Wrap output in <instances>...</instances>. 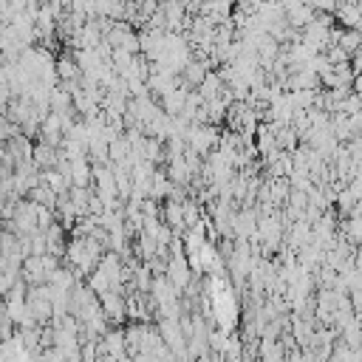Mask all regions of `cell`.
Wrapping results in <instances>:
<instances>
[{
  "mask_svg": "<svg viewBox=\"0 0 362 362\" xmlns=\"http://www.w3.org/2000/svg\"><path fill=\"white\" fill-rule=\"evenodd\" d=\"M167 277H170V283H173L178 291L187 288V283H189V266H187V260H184L181 252H173V257H170V263H167Z\"/></svg>",
  "mask_w": 362,
  "mask_h": 362,
  "instance_id": "obj_1",
  "label": "cell"
},
{
  "mask_svg": "<svg viewBox=\"0 0 362 362\" xmlns=\"http://www.w3.org/2000/svg\"><path fill=\"white\" fill-rule=\"evenodd\" d=\"M334 17L342 23V28H356L362 31V6L359 3H339Z\"/></svg>",
  "mask_w": 362,
  "mask_h": 362,
  "instance_id": "obj_2",
  "label": "cell"
},
{
  "mask_svg": "<svg viewBox=\"0 0 362 362\" xmlns=\"http://www.w3.org/2000/svg\"><path fill=\"white\" fill-rule=\"evenodd\" d=\"M215 144V130L212 127H204V124H195L192 130H189V147H192V153H206L209 147Z\"/></svg>",
  "mask_w": 362,
  "mask_h": 362,
  "instance_id": "obj_3",
  "label": "cell"
},
{
  "mask_svg": "<svg viewBox=\"0 0 362 362\" xmlns=\"http://www.w3.org/2000/svg\"><path fill=\"white\" fill-rule=\"evenodd\" d=\"M308 3L314 6V11H322V14H334L339 6V0H308Z\"/></svg>",
  "mask_w": 362,
  "mask_h": 362,
  "instance_id": "obj_4",
  "label": "cell"
},
{
  "mask_svg": "<svg viewBox=\"0 0 362 362\" xmlns=\"http://www.w3.org/2000/svg\"><path fill=\"white\" fill-rule=\"evenodd\" d=\"M348 300H351L354 311H356V314H362V283H359V286H354V288L348 291Z\"/></svg>",
  "mask_w": 362,
  "mask_h": 362,
  "instance_id": "obj_5",
  "label": "cell"
},
{
  "mask_svg": "<svg viewBox=\"0 0 362 362\" xmlns=\"http://www.w3.org/2000/svg\"><path fill=\"white\" fill-rule=\"evenodd\" d=\"M354 269H356V272H359V277H362V249L354 255Z\"/></svg>",
  "mask_w": 362,
  "mask_h": 362,
  "instance_id": "obj_6",
  "label": "cell"
},
{
  "mask_svg": "<svg viewBox=\"0 0 362 362\" xmlns=\"http://www.w3.org/2000/svg\"><path fill=\"white\" fill-rule=\"evenodd\" d=\"M339 3H356V0H339Z\"/></svg>",
  "mask_w": 362,
  "mask_h": 362,
  "instance_id": "obj_7",
  "label": "cell"
}]
</instances>
